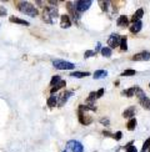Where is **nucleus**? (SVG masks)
Instances as JSON below:
<instances>
[{
  "instance_id": "1",
  "label": "nucleus",
  "mask_w": 150,
  "mask_h": 152,
  "mask_svg": "<svg viewBox=\"0 0 150 152\" xmlns=\"http://www.w3.org/2000/svg\"><path fill=\"white\" fill-rule=\"evenodd\" d=\"M18 9L20 10L23 14L29 15L31 18H35L38 15V9L31 3H29V1H20L18 4Z\"/></svg>"
},
{
  "instance_id": "2",
  "label": "nucleus",
  "mask_w": 150,
  "mask_h": 152,
  "mask_svg": "<svg viewBox=\"0 0 150 152\" xmlns=\"http://www.w3.org/2000/svg\"><path fill=\"white\" fill-rule=\"evenodd\" d=\"M58 16H59V14H58V9H55L54 6H51V8H46L45 10H44L43 19H44V20H45L46 23L53 24V20H54V19H56Z\"/></svg>"
},
{
  "instance_id": "3",
  "label": "nucleus",
  "mask_w": 150,
  "mask_h": 152,
  "mask_svg": "<svg viewBox=\"0 0 150 152\" xmlns=\"http://www.w3.org/2000/svg\"><path fill=\"white\" fill-rule=\"evenodd\" d=\"M53 65L55 69H58V70H73L75 67V65L73 62H69V61H65V60H59L56 59L53 61Z\"/></svg>"
},
{
  "instance_id": "4",
  "label": "nucleus",
  "mask_w": 150,
  "mask_h": 152,
  "mask_svg": "<svg viewBox=\"0 0 150 152\" xmlns=\"http://www.w3.org/2000/svg\"><path fill=\"white\" fill-rule=\"evenodd\" d=\"M91 0H78V1H75L74 3V8L75 10H76L78 12H83L85 10H88L91 6Z\"/></svg>"
},
{
  "instance_id": "5",
  "label": "nucleus",
  "mask_w": 150,
  "mask_h": 152,
  "mask_svg": "<svg viewBox=\"0 0 150 152\" xmlns=\"http://www.w3.org/2000/svg\"><path fill=\"white\" fill-rule=\"evenodd\" d=\"M120 41H121V36H119L118 34H111L108 39V45L110 49H114L120 46Z\"/></svg>"
},
{
  "instance_id": "6",
  "label": "nucleus",
  "mask_w": 150,
  "mask_h": 152,
  "mask_svg": "<svg viewBox=\"0 0 150 152\" xmlns=\"http://www.w3.org/2000/svg\"><path fill=\"white\" fill-rule=\"evenodd\" d=\"M68 150H71L73 152H84V147H83V145H81L79 141H69L68 142Z\"/></svg>"
},
{
  "instance_id": "7",
  "label": "nucleus",
  "mask_w": 150,
  "mask_h": 152,
  "mask_svg": "<svg viewBox=\"0 0 150 152\" xmlns=\"http://www.w3.org/2000/svg\"><path fill=\"white\" fill-rule=\"evenodd\" d=\"M131 59H133L134 61H148V60H150V53H149V51L138 53V54H135Z\"/></svg>"
},
{
  "instance_id": "8",
  "label": "nucleus",
  "mask_w": 150,
  "mask_h": 152,
  "mask_svg": "<svg viewBox=\"0 0 150 152\" xmlns=\"http://www.w3.org/2000/svg\"><path fill=\"white\" fill-rule=\"evenodd\" d=\"M60 26L62 29H68L71 26V20H70V16L69 15H61L60 16Z\"/></svg>"
},
{
  "instance_id": "9",
  "label": "nucleus",
  "mask_w": 150,
  "mask_h": 152,
  "mask_svg": "<svg viewBox=\"0 0 150 152\" xmlns=\"http://www.w3.org/2000/svg\"><path fill=\"white\" fill-rule=\"evenodd\" d=\"M135 113H136L135 106H130V107H128V109L123 112V116H124V117H126V118H134Z\"/></svg>"
},
{
  "instance_id": "10",
  "label": "nucleus",
  "mask_w": 150,
  "mask_h": 152,
  "mask_svg": "<svg viewBox=\"0 0 150 152\" xmlns=\"http://www.w3.org/2000/svg\"><path fill=\"white\" fill-rule=\"evenodd\" d=\"M70 96H73V91H65V92H62L60 99L58 100L59 101V106H62L64 104H66V101L69 100V97H70Z\"/></svg>"
},
{
  "instance_id": "11",
  "label": "nucleus",
  "mask_w": 150,
  "mask_h": 152,
  "mask_svg": "<svg viewBox=\"0 0 150 152\" xmlns=\"http://www.w3.org/2000/svg\"><path fill=\"white\" fill-rule=\"evenodd\" d=\"M141 28H143V21L140 20V21H136V23H134L133 25H131V26H130V31L133 34H138L141 30Z\"/></svg>"
},
{
  "instance_id": "12",
  "label": "nucleus",
  "mask_w": 150,
  "mask_h": 152,
  "mask_svg": "<svg viewBox=\"0 0 150 152\" xmlns=\"http://www.w3.org/2000/svg\"><path fill=\"white\" fill-rule=\"evenodd\" d=\"M144 16V9H138L135 11V14L133 15V18H131V20H133V24L136 23V21H140V19Z\"/></svg>"
},
{
  "instance_id": "13",
  "label": "nucleus",
  "mask_w": 150,
  "mask_h": 152,
  "mask_svg": "<svg viewBox=\"0 0 150 152\" xmlns=\"http://www.w3.org/2000/svg\"><path fill=\"white\" fill-rule=\"evenodd\" d=\"M118 26H120V28H125V26H128L129 25V20H128V16H125V15H121V16H119L118 19Z\"/></svg>"
},
{
  "instance_id": "14",
  "label": "nucleus",
  "mask_w": 150,
  "mask_h": 152,
  "mask_svg": "<svg viewBox=\"0 0 150 152\" xmlns=\"http://www.w3.org/2000/svg\"><path fill=\"white\" fill-rule=\"evenodd\" d=\"M10 21L14 23V24H19V25H25V26H29V25H30L28 21L23 20V19H19L16 16H10Z\"/></svg>"
},
{
  "instance_id": "15",
  "label": "nucleus",
  "mask_w": 150,
  "mask_h": 152,
  "mask_svg": "<svg viewBox=\"0 0 150 152\" xmlns=\"http://www.w3.org/2000/svg\"><path fill=\"white\" fill-rule=\"evenodd\" d=\"M106 76H108V71L106 70H96L94 72L93 77L94 79H103V77H106Z\"/></svg>"
},
{
  "instance_id": "16",
  "label": "nucleus",
  "mask_w": 150,
  "mask_h": 152,
  "mask_svg": "<svg viewBox=\"0 0 150 152\" xmlns=\"http://www.w3.org/2000/svg\"><path fill=\"white\" fill-rule=\"evenodd\" d=\"M56 105H58V97H56L55 95H51V96L48 99V106L50 109H53V107H55Z\"/></svg>"
},
{
  "instance_id": "17",
  "label": "nucleus",
  "mask_w": 150,
  "mask_h": 152,
  "mask_svg": "<svg viewBox=\"0 0 150 152\" xmlns=\"http://www.w3.org/2000/svg\"><path fill=\"white\" fill-rule=\"evenodd\" d=\"M79 121H80L81 125H89L90 124L89 121H91V118L85 117L84 116V112L83 111H79Z\"/></svg>"
},
{
  "instance_id": "18",
  "label": "nucleus",
  "mask_w": 150,
  "mask_h": 152,
  "mask_svg": "<svg viewBox=\"0 0 150 152\" xmlns=\"http://www.w3.org/2000/svg\"><path fill=\"white\" fill-rule=\"evenodd\" d=\"M90 72H84V71H75V72H71L70 76L71 77H78V79H81V77H85V76H89Z\"/></svg>"
},
{
  "instance_id": "19",
  "label": "nucleus",
  "mask_w": 150,
  "mask_h": 152,
  "mask_svg": "<svg viewBox=\"0 0 150 152\" xmlns=\"http://www.w3.org/2000/svg\"><path fill=\"white\" fill-rule=\"evenodd\" d=\"M64 86H65V81H64V80H61L58 85L53 86V88H51V91H50V92H51V95H55V92H58V91L60 90V88H62Z\"/></svg>"
},
{
  "instance_id": "20",
  "label": "nucleus",
  "mask_w": 150,
  "mask_h": 152,
  "mask_svg": "<svg viewBox=\"0 0 150 152\" xmlns=\"http://www.w3.org/2000/svg\"><path fill=\"white\" fill-rule=\"evenodd\" d=\"M139 101H140V105L144 107V109L150 111V99L149 97H144V99H141Z\"/></svg>"
},
{
  "instance_id": "21",
  "label": "nucleus",
  "mask_w": 150,
  "mask_h": 152,
  "mask_svg": "<svg viewBox=\"0 0 150 152\" xmlns=\"http://www.w3.org/2000/svg\"><path fill=\"white\" fill-rule=\"evenodd\" d=\"M79 111H96V107L93 105H80Z\"/></svg>"
},
{
  "instance_id": "22",
  "label": "nucleus",
  "mask_w": 150,
  "mask_h": 152,
  "mask_svg": "<svg viewBox=\"0 0 150 152\" xmlns=\"http://www.w3.org/2000/svg\"><path fill=\"white\" fill-rule=\"evenodd\" d=\"M135 95L138 96V99H139V100H141V99H144V97H146L145 92H144L139 86H135Z\"/></svg>"
},
{
  "instance_id": "23",
  "label": "nucleus",
  "mask_w": 150,
  "mask_h": 152,
  "mask_svg": "<svg viewBox=\"0 0 150 152\" xmlns=\"http://www.w3.org/2000/svg\"><path fill=\"white\" fill-rule=\"evenodd\" d=\"M120 49L123 50V51H126V50H128V37L126 36H121Z\"/></svg>"
},
{
  "instance_id": "24",
  "label": "nucleus",
  "mask_w": 150,
  "mask_h": 152,
  "mask_svg": "<svg viewBox=\"0 0 150 152\" xmlns=\"http://www.w3.org/2000/svg\"><path fill=\"white\" fill-rule=\"evenodd\" d=\"M126 127H128L129 131H134L135 127H136V120H135V118H130L129 122H128V125H126Z\"/></svg>"
},
{
  "instance_id": "25",
  "label": "nucleus",
  "mask_w": 150,
  "mask_h": 152,
  "mask_svg": "<svg viewBox=\"0 0 150 152\" xmlns=\"http://www.w3.org/2000/svg\"><path fill=\"white\" fill-rule=\"evenodd\" d=\"M100 51H101V55L105 56V58H110L111 54H112L110 48H101V50H100Z\"/></svg>"
},
{
  "instance_id": "26",
  "label": "nucleus",
  "mask_w": 150,
  "mask_h": 152,
  "mask_svg": "<svg viewBox=\"0 0 150 152\" xmlns=\"http://www.w3.org/2000/svg\"><path fill=\"white\" fill-rule=\"evenodd\" d=\"M123 95H125V96H128V97L134 96L135 95V87H130V88H128V90H124Z\"/></svg>"
},
{
  "instance_id": "27",
  "label": "nucleus",
  "mask_w": 150,
  "mask_h": 152,
  "mask_svg": "<svg viewBox=\"0 0 150 152\" xmlns=\"http://www.w3.org/2000/svg\"><path fill=\"white\" fill-rule=\"evenodd\" d=\"M125 152H138V148L135 146H133V141L129 142L126 146H125Z\"/></svg>"
},
{
  "instance_id": "28",
  "label": "nucleus",
  "mask_w": 150,
  "mask_h": 152,
  "mask_svg": "<svg viewBox=\"0 0 150 152\" xmlns=\"http://www.w3.org/2000/svg\"><path fill=\"white\" fill-rule=\"evenodd\" d=\"M96 99H98V97H96V92H95V91H93V92L89 95V96H88V99H86V102L90 105V104H93V102H94V101H95Z\"/></svg>"
},
{
  "instance_id": "29",
  "label": "nucleus",
  "mask_w": 150,
  "mask_h": 152,
  "mask_svg": "<svg viewBox=\"0 0 150 152\" xmlns=\"http://www.w3.org/2000/svg\"><path fill=\"white\" fill-rule=\"evenodd\" d=\"M60 81H61V77H60V76H53V77H51V81H50V85H51V86H55V85H58Z\"/></svg>"
},
{
  "instance_id": "30",
  "label": "nucleus",
  "mask_w": 150,
  "mask_h": 152,
  "mask_svg": "<svg viewBox=\"0 0 150 152\" xmlns=\"http://www.w3.org/2000/svg\"><path fill=\"white\" fill-rule=\"evenodd\" d=\"M135 74H136L135 70H133V69H128V70L121 72V76H134Z\"/></svg>"
},
{
  "instance_id": "31",
  "label": "nucleus",
  "mask_w": 150,
  "mask_h": 152,
  "mask_svg": "<svg viewBox=\"0 0 150 152\" xmlns=\"http://www.w3.org/2000/svg\"><path fill=\"white\" fill-rule=\"evenodd\" d=\"M150 148V137L145 141V143L143 145V148H141V152H148V150Z\"/></svg>"
},
{
  "instance_id": "32",
  "label": "nucleus",
  "mask_w": 150,
  "mask_h": 152,
  "mask_svg": "<svg viewBox=\"0 0 150 152\" xmlns=\"http://www.w3.org/2000/svg\"><path fill=\"white\" fill-rule=\"evenodd\" d=\"M95 51H93V50H88V51H85V54H84V58L85 59H88V58H91V56H95Z\"/></svg>"
},
{
  "instance_id": "33",
  "label": "nucleus",
  "mask_w": 150,
  "mask_h": 152,
  "mask_svg": "<svg viewBox=\"0 0 150 152\" xmlns=\"http://www.w3.org/2000/svg\"><path fill=\"white\" fill-rule=\"evenodd\" d=\"M99 4H100V6H101V9H103L104 11H106L108 6L110 5V1H99Z\"/></svg>"
},
{
  "instance_id": "34",
  "label": "nucleus",
  "mask_w": 150,
  "mask_h": 152,
  "mask_svg": "<svg viewBox=\"0 0 150 152\" xmlns=\"http://www.w3.org/2000/svg\"><path fill=\"white\" fill-rule=\"evenodd\" d=\"M104 91H105L104 88H99V90L96 91V97H98V99H99V97H101L103 95H104Z\"/></svg>"
},
{
  "instance_id": "35",
  "label": "nucleus",
  "mask_w": 150,
  "mask_h": 152,
  "mask_svg": "<svg viewBox=\"0 0 150 152\" xmlns=\"http://www.w3.org/2000/svg\"><path fill=\"white\" fill-rule=\"evenodd\" d=\"M121 136H123V134H121V132L120 131H118L116 132V134H114V138H115V140H120V138H121Z\"/></svg>"
},
{
  "instance_id": "36",
  "label": "nucleus",
  "mask_w": 150,
  "mask_h": 152,
  "mask_svg": "<svg viewBox=\"0 0 150 152\" xmlns=\"http://www.w3.org/2000/svg\"><path fill=\"white\" fill-rule=\"evenodd\" d=\"M6 15V9L4 6H0V16H5Z\"/></svg>"
},
{
  "instance_id": "37",
  "label": "nucleus",
  "mask_w": 150,
  "mask_h": 152,
  "mask_svg": "<svg viewBox=\"0 0 150 152\" xmlns=\"http://www.w3.org/2000/svg\"><path fill=\"white\" fill-rule=\"evenodd\" d=\"M100 122H101L103 125H106V126L110 124V122H109V118H101V120H100Z\"/></svg>"
},
{
  "instance_id": "38",
  "label": "nucleus",
  "mask_w": 150,
  "mask_h": 152,
  "mask_svg": "<svg viewBox=\"0 0 150 152\" xmlns=\"http://www.w3.org/2000/svg\"><path fill=\"white\" fill-rule=\"evenodd\" d=\"M103 135H104V136H106V137H112V138H114V135L110 134L109 131H104V132H103Z\"/></svg>"
},
{
  "instance_id": "39",
  "label": "nucleus",
  "mask_w": 150,
  "mask_h": 152,
  "mask_svg": "<svg viewBox=\"0 0 150 152\" xmlns=\"http://www.w3.org/2000/svg\"><path fill=\"white\" fill-rule=\"evenodd\" d=\"M64 152H66V150H65V151H64Z\"/></svg>"
},
{
  "instance_id": "40",
  "label": "nucleus",
  "mask_w": 150,
  "mask_h": 152,
  "mask_svg": "<svg viewBox=\"0 0 150 152\" xmlns=\"http://www.w3.org/2000/svg\"><path fill=\"white\" fill-rule=\"evenodd\" d=\"M149 152H150V148H149Z\"/></svg>"
}]
</instances>
